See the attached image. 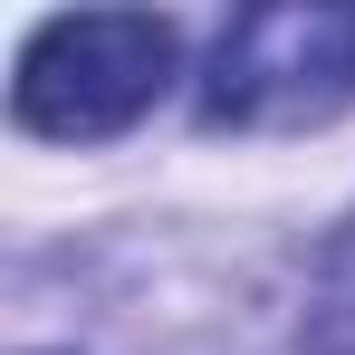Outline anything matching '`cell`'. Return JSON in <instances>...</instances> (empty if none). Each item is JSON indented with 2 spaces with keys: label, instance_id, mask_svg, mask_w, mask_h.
<instances>
[{
  "label": "cell",
  "instance_id": "cell-1",
  "mask_svg": "<svg viewBox=\"0 0 355 355\" xmlns=\"http://www.w3.org/2000/svg\"><path fill=\"white\" fill-rule=\"evenodd\" d=\"M336 106H355V0L240 10L202 67V125H231V135L327 125Z\"/></svg>",
  "mask_w": 355,
  "mask_h": 355
},
{
  "label": "cell",
  "instance_id": "cell-2",
  "mask_svg": "<svg viewBox=\"0 0 355 355\" xmlns=\"http://www.w3.org/2000/svg\"><path fill=\"white\" fill-rule=\"evenodd\" d=\"M173 19H144V10H87V19H49L29 49H19V87H10V116L29 135H58V144H96L125 135L164 96L173 77Z\"/></svg>",
  "mask_w": 355,
  "mask_h": 355
},
{
  "label": "cell",
  "instance_id": "cell-3",
  "mask_svg": "<svg viewBox=\"0 0 355 355\" xmlns=\"http://www.w3.org/2000/svg\"><path fill=\"white\" fill-rule=\"evenodd\" d=\"M307 355H355V221L327 250V279H317V307H307Z\"/></svg>",
  "mask_w": 355,
  "mask_h": 355
}]
</instances>
